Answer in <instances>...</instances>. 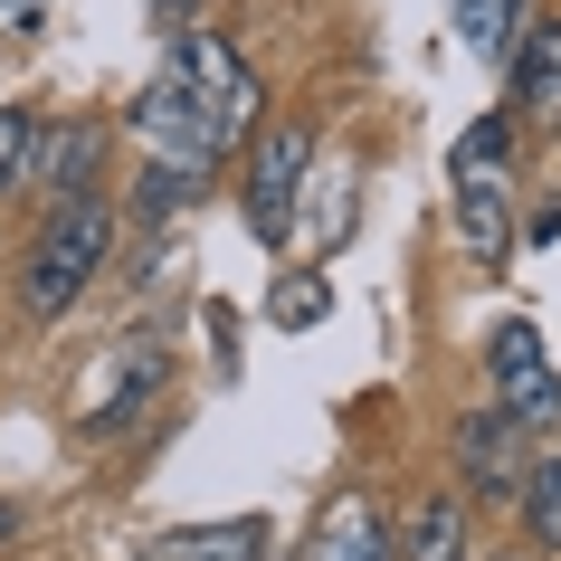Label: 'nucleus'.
Segmentation results:
<instances>
[{
  "label": "nucleus",
  "instance_id": "f257e3e1",
  "mask_svg": "<svg viewBox=\"0 0 561 561\" xmlns=\"http://www.w3.org/2000/svg\"><path fill=\"white\" fill-rule=\"evenodd\" d=\"M257 67L238 58L219 30H181L172 58L152 67V87L134 95V134H144L152 162H191V172H209V162H229L248 134H257Z\"/></svg>",
  "mask_w": 561,
  "mask_h": 561
},
{
  "label": "nucleus",
  "instance_id": "f03ea898",
  "mask_svg": "<svg viewBox=\"0 0 561 561\" xmlns=\"http://www.w3.org/2000/svg\"><path fill=\"white\" fill-rule=\"evenodd\" d=\"M105 248H115V209L95 201V191L87 201H58L38 219V238H30V266H20V314H30V324H58L67 305L95 286Z\"/></svg>",
  "mask_w": 561,
  "mask_h": 561
},
{
  "label": "nucleus",
  "instance_id": "7ed1b4c3",
  "mask_svg": "<svg viewBox=\"0 0 561 561\" xmlns=\"http://www.w3.org/2000/svg\"><path fill=\"white\" fill-rule=\"evenodd\" d=\"M305 162H314V134L305 124H266L257 134V152H248V229H257V248H286Z\"/></svg>",
  "mask_w": 561,
  "mask_h": 561
},
{
  "label": "nucleus",
  "instance_id": "20e7f679",
  "mask_svg": "<svg viewBox=\"0 0 561 561\" xmlns=\"http://www.w3.org/2000/svg\"><path fill=\"white\" fill-rule=\"evenodd\" d=\"M524 467H533V428L514 410L485 400V410L457 419V476H467L485 504H514V495H524Z\"/></svg>",
  "mask_w": 561,
  "mask_h": 561
},
{
  "label": "nucleus",
  "instance_id": "39448f33",
  "mask_svg": "<svg viewBox=\"0 0 561 561\" xmlns=\"http://www.w3.org/2000/svg\"><path fill=\"white\" fill-rule=\"evenodd\" d=\"M95 172H105V124L95 115H67V124H48V134L30 144V181L48 191V201H87Z\"/></svg>",
  "mask_w": 561,
  "mask_h": 561
},
{
  "label": "nucleus",
  "instance_id": "423d86ee",
  "mask_svg": "<svg viewBox=\"0 0 561 561\" xmlns=\"http://www.w3.org/2000/svg\"><path fill=\"white\" fill-rule=\"evenodd\" d=\"M504 67H514V95H524V124H561V20H533Z\"/></svg>",
  "mask_w": 561,
  "mask_h": 561
},
{
  "label": "nucleus",
  "instance_id": "0eeeda50",
  "mask_svg": "<svg viewBox=\"0 0 561 561\" xmlns=\"http://www.w3.org/2000/svg\"><path fill=\"white\" fill-rule=\"evenodd\" d=\"M266 552V524L257 514H229V524H181L152 542V561H257Z\"/></svg>",
  "mask_w": 561,
  "mask_h": 561
},
{
  "label": "nucleus",
  "instance_id": "6e6552de",
  "mask_svg": "<svg viewBox=\"0 0 561 561\" xmlns=\"http://www.w3.org/2000/svg\"><path fill=\"white\" fill-rule=\"evenodd\" d=\"M476 552V533H467V504L457 495H428L410 514V533L390 542V561H467Z\"/></svg>",
  "mask_w": 561,
  "mask_h": 561
},
{
  "label": "nucleus",
  "instance_id": "1a4fd4ad",
  "mask_svg": "<svg viewBox=\"0 0 561 561\" xmlns=\"http://www.w3.org/2000/svg\"><path fill=\"white\" fill-rule=\"evenodd\" d=\"M524 30H533V0H457V38L495 67L524 48Z\"/></svg>",
  "mask_w": 561,
  "mask_h": 561
},
{
  "label": "nucleus",
  "instance_id": "9d476101",
  "mask_svg": "<svg viewBox=\"0 0 561 561\" xmlns=\"http://www.w3.org/2000/svg\"><path fill=\"white\" fill-rule=\"evenodd\" d=\"M447 172H457V191L504 181V172H514V115H476L467 134H457V152H447Z\"/></svg>",
  "mask_w": 561,
  "mask_h": 561
},
{
  "label": "nucleus",
  "instance_id": "9b49d317",
  "mask_svg": "<svg viewBox=\"0 0 561 561\" xmlns=\"http://www.w3.org/2000/svg\"><path fill=\"white\" fill-rule=\"evenodd\" d=\"M314 561H390V524L362 495H343V504H333V524L314 533Z\"/></svg>",
  "mask_w": 561,
  "mask_h": 561
},
{
  "label": "nucleus",
  "instance_id": "f8f14e48",
  "mask_svg": "<svg viewBox=\"0 0 561 561\" xmlns=\"http://www.w3.org/2000/svg\"><path fill=\"white\" fill-rule=\"evenodd\" d=\"M457 229H467V248L485 266L514 257V209H504V181H476V191H457Z\"/></svg>",
  "mask_w": 561,
  "mask_h": 561
},
{
  "label": "nucleus",
  "instance_id": "ddd939ff",
  "mask_svg": "<svg viewBox=\"0 0 561 561\" xmlns=\"http://www.w3.org/2000/svg\"><path fill=\"white\" fill-rule=\"evenodd\" d=\"M495 410H514L524 428H552V419H561V381H552V362H533V371L495 381Z\"/></svg>",
  "mask_w": 561,
  "mask_h": 561
},
{
  "label": "nucleus",
  "instance_id": "4468645a",
  "mask_svg": "<svg viewBox=\"0 0 561 561\" xmlns=\"http://www.w3.org/2000/svg\"><path fill=\"white\" fill-rule=\"evenodd\" d=\"M524 524L542 552H561V457H533L524 467Z\"/></svg>",
  "mask_w": 561,
  "mask_h": 561
},
{
  "label": "nucleus",
  "instance_id": "2eb2a0df",
  "mask_svg": "<svg viewBox=\"0 0 561 561\" xmlns=\"http://www.w3.org/2000/svg\"><path fill=\"white\" fill-rule=\"evenodd\" d=\"M266 305H276V324H286V333H305V324H324L333 286L314 276V266H296V276H276V296H266Z\"/></svg>",
  "mask_w": 561,
  "mask_h": 561
},
{
  "label": "nucleus",
  "instance_id": "dca6fc26",
  "mask_svg": "<svg viewBox=\"0 0 561 561\" xmlns=\"http://www.w3.org/2000/svg\"><path fill=\"white\" fill-rule=\"evenodd\" d=\"M201 181H209V172H191V162H152V172H144V201H134V209H144V219H172V209L201 201Z\"/></svg>",
  "mask_w": 561,
  "mask_h": 561
},
{
  "label": "nucleus",
  "instance_id": "f3484780",
  "mask_svg": "<svg viewBox=\"0 0 561 561\" xmlns=\"http://www.w3.org/2000/svg\"><path fill=\"white\" fill-rule=\"evenodd\" d=\"M30 144H38V115L30 105H0V201L30 181Z\"/></svg>",
  "mask_w": 561,
  "mask_h": 561
},
{
  "label": "nucleus",
  "instance_id": "a211bd4d",
  "mask_svg": "<svg viewBox=\"0 0 561 561\" xmlns=\"http://www.w3.org/2000/svg\"><path fill=\"white\" fill-rule=\"evenodd\" d=\"M38 20H48V0H0V30H10V38H30Z\"/></svg>",
  "mask_w": 561,
  "mask_h": 561
},
{
  "label": "nucleus",
  "instance_id": "6ab92c4d",
  "mask_svg": "<svg viewBox=\"0 0 561 561\" xmlns=\"http://www.w3.org/2000/svg\"><path fill=\"white\" fill-rule=\"evenodd\" d=\"M10 533H20V504H0V542H10Z\"/></svg>",
  "mask_w": 561,
  "mask_h": 561
},
{
  "label": "nucleus",
  "instance_id": "aec40b11",
  "mask_svg": "<svg viewBox=\"0 0 561 561\" xmlns=\"http://www.w3.org/2000/svg\"><path fill=\"white\" fill-rule=\"evenodd\" d=\"M191 10H201V0H162V20H191Z\"/></svg>",
  "mask_w": 561,
  "mask_h": 561
}]
</instances>
